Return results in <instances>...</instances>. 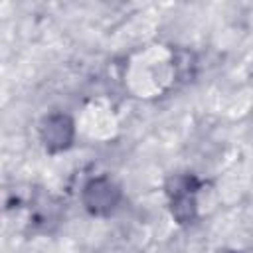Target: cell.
Listing matches in <instances>:
<instances>
[{"label":"cell","mask_w":253,"mask_h":253,"mask_svg":"<svg viewBox=\"0 0 253 253\" xmlns=\"http://www.w3.org/2000/svg\"><path fill=\"white\" fill-rule=\"evenodd\" d=\"M202 188V182L194 174H176L166 180V196L170 200L172 217L180 225H188L196 219V192Z\"/></svg>","instance_id":"cell-1"},{"label":"cell","mask_w":253,"mask_h":253,"mask_svg":"<svg viewBox=\"0 0 253 253\" xmlns=\"http://www.w3.org/2000/svg\"><path fill=\"white\" fill-rule=\"evenodd\" d=\"M81 202L91 215H109L121 202V188L109 176H95L83 186Z\"/></svg>","instance_id":"cell-2"},{"label":"cell","mask_w":253,"mask_h":253,"mask_svg":"<svg viewBox=\"0 0 253 253\" xmlns=\"http://www.w3.org/2000/svg\"><path fill=\"white\" fill-rule=\"evenodd\" d=\"M75 136V125L65 113H51L40 125V140L49 154L63 152L71 146Z\"/></svg>","instance_id":"cell-3"}]
</instances>
